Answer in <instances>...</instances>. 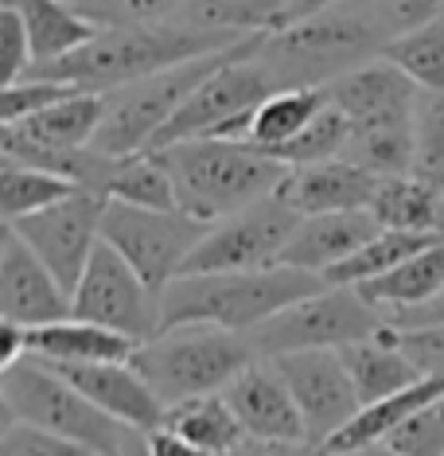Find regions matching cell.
I'll list each match as a JSON object with an SVG mask.
<instances>
[{
  "instance_id": "obj_1",
  "label": "cell",
  "mask_w": 444,
  "mask_h": 456,
  "mask_svg": "<svg viewBox=\"0 0 444 456\" xmlns=\"http://www.w3.org/2000/svg\"><path fill=\"white\" fill-rule=\"evenodd\" d=\"M327 98L347 118V160L375 175H406L417 160V102L421 90L390 59L347 70L327 82Z\"/></svg>"
},
{
  "instance_id": "obj_2",
  "label": "cell",
  "mask_w": 444,
  "mask_h": 456,
  "mask_svg": "<svg viewBox=\"0 0 444 456\" xmlns=\"http://www.w3.org/2000/svg\"><path fill=\"white\" fill-rule=\"evenodd\" d=\"M238 44L230 36L203 32L183 20H164V24H141V28H101L86 47L70 51V55L55 59V63L32 67L28 75L36 78H55L78 90H94V94H109L129 82H141L157 70H168L188 59L211 55Z\"/></svg>"
},
{
  "instance_id": "obj_3",
  "label": "cell",
  "mask_w": 444,
  "mask_h": 456,
  "mask_svg": "<svg viewBox=\"0 0 444 456\" xmlns=\"http://www.w3.org/2000/svg\"><path fill=\"white\" fill-rule=\"evenodd\" d=\"M175 188V207L199 223H222L285 183L288 164L246 141L195 137L152 149Z\"/></svg>"
},
{
  "instance_id": "obj_4",
  "label": "cell",
  "mask_w": 444,
  "mask_h": 456,
  "mask_svg": "<svg viewBox=\"0 0 444 456\" xmlns=\"http://www.w3.org/2000/svg\"><path fill=\"white\" fill-rule=\"evenodd\" d=\"M327 281L293 265L242 269V273H180L160 297V328L214 324L254 331L288 305L319 293Z\"/></svg>"
},
{
  "instance_id": "obj_5",
  "label": "cell",
  "mask_w": 444,
  "mask_h": 456,
  "mask_svg": "<svg viewBox=\"0 0 444 456\" xmlns=\"http://www.w3.org/2000/svg\"><path fill=\"white\" fill-rule=\"evenodd\" d=\"M386 36L378 32L367 0H343L316 16L293 20L262 39L257 59L270 67L277 86H327L347 70L382 55Z\"/></svg>"
},
{
  "instance_id": "obj_6",
  "label": "cell",
  "mask_w": 444,
  "mask_h": 456,
  "mask_svg": "<svg viewBox=\"0 0 444 456\" xmlns=\"http://www.w3.org/2000/svg\"><path fill=\"white\" fill-rule=\"evenodd\" d=\"M265 36L270 32L246 36V39H238V44H230L222 51L188 59V63L157 70V75L129 82V86H121V90H109L106 94V118H101L94 149L106 152V157H137V152H149L152 144H157V137L164 133V126L183 110V102H188L195 90L214 75V70L234 63V59H242V55H250Z\"/></svg>"
},
{
  "instance_id": "obj_7",
  "label": "cell",
  "mask_w": 444,
  "mask_h": 456,
  "mask_svg": "<svg viewBox=\"0 0 444 456\" xmlns=\"http://www.w3.org/2000/svg\"><path fill=\"white\" fill-rule=\"evenodd\" d=\"M262 359L246 331L214 328V324H180L160 328L144 339L133 355V367L152 382L164 406L203 394H222L246 367Z\"/></svg>"
},
{
  "instance_id": "obj_8",
  "label": "cell",
  "mask_w": 444,
  "mask_h": 456,
  "mask_svg": "<svg viewBox=\"0 0 444 456\" xmlns=\"http://www.w3.org/2000/svg\"><path fill=\"white\" fill-rule=\"evenodd\" d=\"M0 410L4 418L44 425L59 437L82 444L90 456H125V441L133 433L36 355L0 370Z\"/></svg>"
},
{
  "instance_id": "obj_9",
  "label": "cell",
  "mask_w": 444,
  "mask_h": 456,
  "mask_svg": "<svg viewBox=\"0 0 444 456\" xmlns=\"http://www.w3.org/2000/svg\"><path fill=\"white\" fill-rule=\"evenodd\" d=\"M386 328V316L378 313L355 285H324L319 293L288 305L285 313L257 324L250 344L262 359H277L288 351H316V347H343L355 339H367Z\"/></svg>"
},
{
  "instance_id": "obj_10",
  "label": "cell",
  "mask_w": 444,
  "mask_h": 456,
  "mask_svg": "<svg viewBox=\"0 0 444 456\" xmlns=\"http://www.w3.org/2000/svg\"><path fill=\"white\" fill-rule=\"evenodd\" d=\"M206 231H211V223L191 219L180 207H175V211H160V207L106 200V215H101V238H106L113 250L149 281L152 293H160V297H164V289L183 273L191 250L203 242Z\"/></svg>"
},
{
  "instance_id": "obj_11",
  "label": "cell",
  "mask_w": 444,
  "mask_h": 456,
  "mask_svg": "<svg viewBox=\"0 0 444 456\" xmlns=\"http://www.w3.org/2000/svg\"><path fill=\"white\" fill-rule=\"evenodd\" d=\"M257 47L250 55H242V59H234V63L214 70V75L183 102V110L164 126V133L157 137L152 149H164V144H175V141H195V137H226V141L238 137L242 126L250 121V113L270 94L281 90L277 78L270 75V67L257 59Z\"/></svg>"
},
{
  "instance_id": "obj_12",
  "label": "cell",
  "mask_w": 444,
  "mask_h": 456,
  "mask_svg": "<svg viewBox=\"0 0 444 456\" xmlns=\"http://www.w3.org/2000/svg\"><path fill=\"white\" fill-rule=\"evenodd\" d=\"M296 223H301V215L281 195H265L230 219L211 223L203 242L191 250L183 273H242V269L277 265Z\"/></svg>"
},
{
  "instance_id": "obj_13",
  "label": "cell",
  "mask_w": 444,
  "mask_h": 456,
  "mask_svg": "<svg viewBox=\"0 0 444 456\" xmlns=\"http://www.w3.org/2000/svg\"><path fill=\"white\" fill-rule=\"evenodd\" d=\"M70 300H75V316L133 336L141 344L160 331V293H152L149 281L106 238L94 246V257H90L86 273L78 277Z\"/></svg>"
},
{
  "instance_id": "obj_14",
  "label": "cell",
  "mask_w": 444,
  "mask_h": 456,
  "mask_svg": "<svg viewBox=\"0 0 444 456\" xmlns=\"http://www.w3.org/2000/svg\"><path fill=\"white\" fill-rule=\"evenodd\" d=\"M101 215H106V200L78 188L67 200L51 203L36 215H24L16 223H4V226H12L36 250L39 262L75 293L78 277L86 273L90 257H94V246L101 242Z\"/></svg>"
},
{
  "instance_id": "obj_15",
  "label": "cell",
  "mask_w": 444,
  "mask_h": 456,
  "mask_svg": "<svg viewBox=\"0 0 444 456\" xmlns=\"http://www.w3.org/2000/svg\"><path fill=\"white\" fill-rule=\"evenodd\" d=\"M277 370L293 390V402L304 418L308 441L324 449L343 425L363 410V398L355 390V379L343 367L339 351L316 347V351H288L277 355Z\"/></svg>"
},
{
  "instance_id": "obj_16",
  "label": "cell",
  "mask_w": 444,
  "mask_h": 456,
  "mask_svg": "<svg viewBox=\"0 0 444 456\" xmlns=\"http://www.w3.org/2000/svg\"><path fill=\"white\" fill-rule=\"evenodd\" d=\"M75 316L70 289L39 262L32 246L12 226L0 234V320L24 328H44Z\"/></svg>"
},
{
  "instance_id": "obj_17",
  "label": "cell",
  "mask_w": 444,
  "mask_h": 456,
  "mask_svg": "<svg viewBox=\"0 0 444 456\" xmlns=\"http://www.w3.org/2000/svg\"><path fill=\"white\" fill-rule=\"evenodd\" d=\"M70 387H78L94 402L98 410H106L109 418H117L133 433H152L160 429L168 418V406L152 382L133 367V359L117 362H51Z\"/></svg>"
},
{
  "instance_id": "obj_18",
  "label": "cell",
  "mask_w": 444,
  "mask_h": 456,
  "mask_svg": "<svg viewBox=\"0 0 444 456\" xmlns=\"http://www.w3.org/2000/svg\"><path fill=\"white\" fill-rule=\"evenodd\" d=\"M230 410L238 413L242 429L250 437H273V441H308L304 418L293 402V390L281 379L273 359H257L246 367L230 387L222 390Z\"/></svg>"
},
{
  "instance_id": "obj_19",
  "label": "cell",
  "mask_w": 444,
  "mask_h": 456,
  "mask_svg": "<svg viewBox=\"0 0 444 456\" xmlns=\"http://www.w3.org/2000/svg\"><path fill=\"white\" fill-rule=\"evenodd\" d=\"M382 231L378 219L370 215V207L359 211H327V215H301L293 238L285 242L277 265L308 269V273L327 277L339 262H347L355 250H363Z\"/></svg>"
},
{
  "instance_id": "obj_20",
  "label": "cell",
  "mask_w": 444,
  "mask_h": 456,
  "mask_svg": "<svg viewBox=\"0 0 444 456\" xmlns=\"http://www.w3.org/2000/svg\"><path fill=\"white\" fill-rule=\"evenodd\" d=\"M378 180L382 175L367 172L363 164H355L347 157H335V160L288 168V175H285L281 188H277V195H281L296 215L359 211V207H370Z\"/></svg>"
},
{
  "instance_id": "obj_21",
  "label": "cell",
  "mask_w": 444,
  "mask_h": 456,
  "mask_svg": "<svg viewBox=\"0 0 444 456\" xmlns=\"http://www.w3.org/2000/svg\"><path fill=\"white\" fill-rule=\"evenodd\" d=\"M101 118H106V94L75 90L70 98L16 121V126H0V144H24V149H44V152H78L94 144Z\"/></svg>"
},
{
  "instance_id": "obj_22",
  "label": "cell",
  "mask_w": 444,
  "mask_h": 456,
  "mask_svg": "<svg viewBox=\"0 0 444 456\" xmlns=\"http://www.w3.org/2000/svg\"><path fill=\"white\" fill-rule=\"evenodd\" d=\"M335 351H339V359H343V367L351 370V379H355V390H359V398H363V406L390 398V394L406 390L409 382L421 379L417 362L406 355L394 324H386L382 331H375V336L343 344Z\"/></svg>"
},
{
  "instance_id": "obj_23",
  "label": "cell",
  "mask_w": 444,
  "mask_h": 456,
  "mask_svg": "<svg viewBox=\"0 0 444 456\" xmlns=\"http://www.w3.org/2000/svg\"><path fill=\"white\" fill-rule=\"evenodd\" d=\"M141 339L101 328L94 320L67 316L44 328H28V355L44 362H117L133 359Z\"/></svg>"
},
{
  "instance_id": "obj_24",
  "label": "cell",
  "mask_w": 444,
  "mask_h": 456,
  "mask_svg": "<svg viewBox=\"0 0 444 456\" xmlns=\"http://www.w3.org/2000/svg\"><path fill=\"white\" fill-rule=\"evenodd\" d=\"M370 215L378 219V226H390V231L444 238V188L421 180L417 172L382 175L375 200H370Z\"/></svg>"
},
{
  "instance_id": "obj_25",
  "label": "cell",
  "mask_w": 444,
  "mask_h": 456,
  "mask_svg": "<svg viewBox=\"0 0 444 456\" xmlns=\"http://www.w3.org/2000/svg\"><path fill=\"white\" fill-rule=\"evenodd\" d=\"M355 289L386 316V324L401 313L429 305V300H437L444 293V242L425 246V250L413 254L398 269H390V273L375 277V281H363Z\"/></svg>"
},
{
  "instance_id": "obj_26",
  "label": "cell",
  "mask_w": 444,
  "mask_h": 456,
  "mask_svg": "<svg viewBox=\"0 0 444 456\" xmlns=\"http://www.w3.org/2000/svg\"><path fill=\"white\" fill-rule=\"evenodd\" d=\"M440 398H444V375H421L417 382H409L406 390L363 406L332 441L324 444V452L335 456V452H351V449H363V444L386 441L409 413H417L421 406H432V402H440Z\"/></svg>"
},
{
  "instance_id": "obj_27",
  "label": "cell",
  "mask_w": 444,
  "mask_h": 456,
  "mask_svg": "<svg viewBox=\"0 0 444 456\" xmlns=\"http://www.w3.org/2000/svg\"><path fill=\"white\" fill-rule=\"evenodd\" d=\"M324 106H327V86H285L250 113V121H246L234 141H246L262 152H273L312 126Z\"/></svg>"
},
{
  "instance_id": "obj_28",
  "label": "cell",
  "mask_w": 444,
  "mask_h": 456,
  "mask_svg": "<svg viewBox=\"0 0 444 456\" xmlns=\"http://www.w3.org/2000/svg\"><path fill=\"white\" fill-rule=\"evenodd\" d=\"M4 4H12L28 24L32 51H36L32 67L55 63V59L70 55V51L86 47L101 32V24H94L86 12H78L70 0H4Z\"/></svg>"
},
{
  "instance_id": "obj_29",
  "label": "cell",
  "mask_w": 444,
  "mask_h": 456,
  "mask_svg": "<svg viewBox=\"0 0 444 456\" xmlns=\"http://www.w3.org/2000/svg\"><path fill=\"white\" fill-rule=\"evenodd\" d=\"M101 200H121L137 207H160V211H175V188L172 175L152 152H137V157H101V168L94 175V188Z\"/></svg>"
},
{
  "instance_id": "obj_30",
  "label": "cell",
  "mask_w": 444,
  "mask_h": 456,
  "mask_svg": "<svg viewBox=\"0 0 444 456\" xmlns=\"http://www.w3.org/2000/svg\"><path fill=\"white\" fill-rule=\"evenodd\" d=\"M285 4L288 0H180L175 20L203 32H219L230 39L277 32L285 24Z\"/></svg>"
},
{
  "instance_id": "obj_31",
  "label": "cell",
  "mask_w": 444,
  "mask_h": 456,
  "mask_svg": "<svg viewBox=\"0 0 444 456\" xmlns=\"http://www.w3.org/2000/svg\"><path fill=\"white\" fill-rule=\"evenodd\" d=\"M164 425L175 433H183L188 441H195L199 449H206L211 456H226L234 452L238 444L250 437L242 429L238 413L230 410V402L222 394H203V398H188V402H175L168 406V418Z\"/></svg>"
},
{
  "instance_id": "obj_32",
  "label": "cell",
  "mask_w": 444,
  "mask_h": 456,
  "mask_svg": "<svg viewBox=\"0 0 444 456\" xmlns=\"http://www.w3.org/2000/svg\"><path fill=\"white\" fill-rule=\"evenodd\" d=\"M432 242H444V238L413 234V231H390V226H382V231L370 238L363 250H355L347 262H339L332 273L324 277V281L327 285H363V281H375V277L398 269L401 262H409L413 254H421Z\"/></svg>"
},
{
  "instance_id": "obj_33",
  "label": "cell",
  "mask_w": 444,
  "mask_h": 456,
  "mask_svg": "<svg viewBox=\"0 0 444 456\" xmlns=\"http://www.w3.org/2000/svg\"><path fill=\"white\" fill-rule=\"evenodd\" d=\"M75 191L78 183H70L67 175H55L47 168H36V164L4 160V168H0V215H4V223L36 215Z\"/></svg>"
},
{
  "instance_id": "obj_34",
  "label": "cell",
  "mask_w": 444,
  "mask_h": 456,
  "mask_svg": "<svg viewBox=\"0 0 444 456\" xmlns=\"http://www.w3.org/2000/svg\"><path fill=\"white\" fill-rule=\"evenodd\" d=\"M382 59H390L401 75H409L421 94H444V16L390 39L382 47Z\"/></svg>"
},
{
  "instance_id": "obj_35",
  "label": "cell",
  "mask_w": 444,
  "mask_h": 456,
  "mask_svg": "<svg viewBox=\"0 0 444 456\" xmlns=\"http://www.w3.org/2000/svg\"><path fill=\"white\" fill-rule=\"evenodd\" d=\"M347 141H351V126L347 118L332 106V98H327V106L319 110V118L308 126L304 133H296L288 144L281 149H273L270 157L288 164V168H301V164H319V160H335L347 152Z\"/></svg>"
},
{
  "instance_id": "obj_36",
  "label": "cell",
  "mask_w": 444,
  "mask_h": 456,
  "mask_svg": "<svg viewBox=\"0 0 444 456\" xmlns=\"http://www.w3.org/2000/svg\"><path fill=\"white\" fill-rule=\"evenodd\" d=\"M70 4L101 28L164 24V20H172L180 12V0H70Z\"/></svg>"
},
{
  "instance_id": "obj_37",
  "label": "cell",
  "mask_w": 444,
  "mask_h": 456,
  "mask_svg": "<svg viewBox=\"0 0 444 456\" xmlns=\"http://www.w3.org/2000/svg\"><path fill=\"white\" fill-rule=\"evenodd\" d=\"M75 90L78 86H67V82H55V78H36V75L8 82V86H0V126H16V121L70 98Z\"/></svg>"
},
{
  "instance_id": "obj_38",
  "label": "cell",
  "mask_w": 444,
  "mask_h": 456,
  "mask_svg": "<svg viewBox=\"0 0 444 456\" xmlns=\"http://www.w3.org/2000/svg\"><path fill=\"white\" fill-rule=\"evenodd\" d=\"M386 444L401 456H444V398L409 413L386 437Z\"/></svg>"
},
{
  "instance_id": "obj_39",
  "label": "cell",
  "mask_w": 444,
  "mask_h": 456,
  "mask_svg": "<svg viewBox=\"0 0 444 456\" xmlns=\"http://www.w3.org/2000/svg\"><path fill=\"white\" fill-rule=\"evenodd\" d=\"M0 456H90L82 444L59 437L44 425L4 418L0 425Z\"/></svg>"
},
{
  "instance_id": "obj_40",
  "label": "cell",
  "mask_w": 444,
  "mask_h": 456,
  "mask_svg": "<svg viewBox=\"0 0 444 456\" xmlns=\"http://www.w3.org/2000/svg\"><path fill=\"white\" fill-rule=\"evenodd\" d=\"M367 8L375 16L378 32L386 36V44L444 16V0H367Z\"/></svg>"
},
{
  "instance_id": "obj_41",
  "label": "cell",
  "mask_w": 444,
  "mask_h": 456,
  "mask_svg": "<svg viewBox=\"0 0 444 456\" xmlns=\"http://www.w3.org/2000/svg\"><path fill=\"white\" fill-rule=\"evenodd\" d=\"M0 59H4V86L8 82L28 78V70H32V63H36L28 24L12 4H0Z\"/></svg>"
},
{
  "instance_id": "obj_42",
  "label": "cell",
  "mask_w": 444,
  "mask_h": 456,
  "mask_svg": "<svg viewBox=\"0 0 444 456\" xmlns=\"http://www.w3.org/2000/svg\"><path fill=\"white\" fill-rule=\"evenodd\" d=\"M398 336L421 375H444V320L425 328H398Z\"/></svg>"
},
{
  "instance_id": "obj_43",
  "label": "cell",
  "mask_w": 444,
  "mask_h": 456,
  "mask_svg": "<svg viewBox=\"0 0 444 456\" xmlns=\"http://www.w3.org/2000/svg\"><path fill=\"white\" fill-rule=\"evenodd\" d=\"M226 456H327L312 441H273V437H246L234 452Z\"/></svg>"
},
{
  "instance_id": "obj_44",
  "label": "cell",
  "mask_w": 444,
  "mask_h": 456,
  "mask_svg": "<svg viewBox=\"0 0 444 456\" xmlns=\"http://www.w3.org/2000/svg\"><path fill=\"white\" fill-rule=\"evenodd\" d=\"M144 449H149V456H211L206 449H199L195 441L183 437V433L168 429V425H160V429L144 433Z\"/></svg>"
},
{
  "instance_id": "obj_45",
  "label": "cell",
  "mask_w": 444,
  "mask_h": 456,
  "mask_svg": "<svg viewBox=\"0 0 444 456\" xmlns=\"http://www.w3.org/2000/svg\"><path fill=\"white\" fill-rule=\"evenodd\" d=\"M20 359H28V328L12 324V320H0V370L16 367Z\"/></svg>"
},
{
  "instance_id": "obj_46",
  "label": "cell",
  "mask_w": 444,
  "mask_h": 456,
  "mask_svg": "<svg viewBox=\"0 0 444 456\" xmlns=\"http://www.w3.org/2000/svg\"><path fill=\"white\" fill-rule=\"evenodd\" d=\"M440 320H444V293L437 300H429V305L413 308V313L394 316L390 324H394V328H425V324H440Z\"/></svg>"
},
{
  "instance_id": "obj_47",
  "label": "cell",
  "mask_w": 444,
  "mask_h": 456,
  "mask_svg": "<svg viewBox=\"0 0 444 456\" xmlns=\"http://www.w3.org/2000/svg\"><path fill=\"white\" fill-rule=\"evenodd\" d=\"M335 4H343V0H288V4H285V24L304 20V16H316V12H324V8H335Z\"/></svg>"
},
{
  "instance_id": "obj_48",
  "label": "cell",
  "mask_w": 444,
  "mask_h": 456,
  "mask_svg": "<svg viewBox=\"0 0 444 456\" xmlns=\"http://www.w3.org/2000/svg\"><path fill=\"white\" fill-rule=\"evenodd\" d=\"M335 456H401L394 452L386 441H378V444H363V449H351V452H335Z\"/></svg>"
},
{
  "instance_id": "obj_49",
  "label": "cell",
  "mask_w": 444,
  "mask_h": 456,
  "mask_svg": "<svg viewBox=\"0 0 444 456\" xmlns=\"http://www.w3.org/2000/svg\"><path fill=\"white\" fill-rule=\"evenodd\" d=\"M125 456H149V449H144V433H129V441H125Z\"/></svg>"
}]
</instances>
